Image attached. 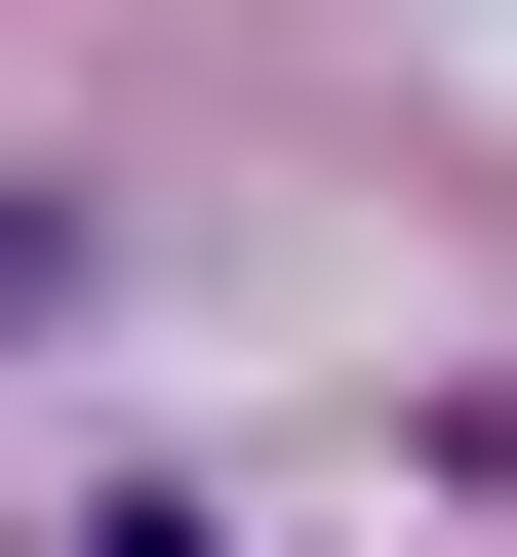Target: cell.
Listing matches in <instances>:
<instances>
[{
	"instance_id": "cell-1",
	"label": "cell",
	"mask_w": 517,
	"mask_h": 557,
	"mask_svg": "<svg viewBox=\"0 0 517 557\" xmlns=\"http://www.w3.org/2000/svg\"><path fill=\"white\" fill-rule=\"evenodd\" d=\"M40 319H120V239H81V199H0V359H40Z\"/></svg>"
}]
</instances>
